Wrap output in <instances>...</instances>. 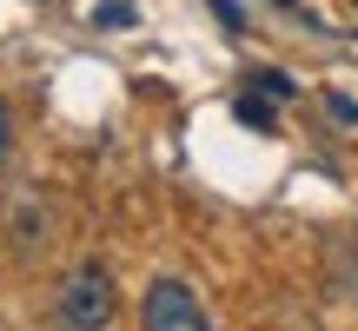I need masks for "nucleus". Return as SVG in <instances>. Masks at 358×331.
Listing matches in <instances>:
<instances>
[{
  "label": "nucleus",
  "instance_id": "nucleus-6",
  "mask_svg": "<svg viewBox=\"0 0 358 331\" xmlns=\"http://www.w3.org/2000/svg\"><path fill=\"white\" fill-rule=\"evenodd\" d=\"M213 13H219V20L232 27V34H239V27H245V13H239V0H213Z\"/></svg>",
  "mask_w": 358,
  "mask_h": 331
},
{
  "label": "nucleus",
  "instance_id": "nucleus-3",
  "mask_svg": "<svg viewBox=\"0 0 358 331\" xmlns=\"http://www.w3.org/2000/svg\"><path fill=\"white\" fill-rule=\"evenodd\" d=\"M133 20H140L133 0H100V7H93V27H106V34H120V27H133Z\"/></svg>",
  "mask_w": 358,
  "mask_h": 331
},
{
  "label": "nucleus",
  "instance_id": "nucleus-7",
  "mask_svg": "<svg viewBox=\"0 0 358 331\" xmlns=\"http://www.w3.org/2000/svg\"><path fill=\"white\" fill-rule=\"evenodd\" d=\"M7 146H13V119H7V106H0V159H7Z\"/></svg>",
  "mask_w": 358,
  "mask_h": 331
},
{
  "label": "nucleus",
  "instance_id": "nucleus-2",
  "mask_svg": "<svg viewBox=\"0 0 358 331\" xmlns=\"http://www.w3.org/2000/svg\"><path fill=\"white\" fill-rule=\"evenodd\" d=\"M140 325H146V331H213V318H206V305H199V292H192L186 279H153V285H146Z\"/></svg>",
  "mask_w": 358,
  "mask_h": 331
},
{
  "label": "nucleus",
  "instance_id": "nucleus-5",
  "mask_svg": "<svg viewBox=\"0 0 358 331\" xmlns=\"http://www.w3.org/2000/svg\"><path fill=\"white\" fill-rule=\"evenodd\" d=\"M252 87H259V93H272V100H292V93H299L285 73H252Z\"/></svg>",
  "mask_w": 358,
  "mask_h": 331
},
{
  "label": "nucleus",
  "instance_id": "nucleus-1",
  "mask_svg": "<svg viewBox=\"0 0 358 331\" xmlns=\"http://www.w3.org/2000/svg\"><path fill=\"white\" fill-rule=\"evenodd\" d=\"M113 311H120V292H113L106 265H73L60 279V325L66 331H106Z\"/></svg>",
  "mask_w": 358,
  "mask_h": 331
},
{
  "label": "nucleus",
  "instance_id": "nucleus-4",
  "mask_svg": "<svg viewBox=\"0 0 358 331\" xmlns=\"http://www.w3.org/2000/svg\"><path fill=\"white\" fill-rule=\"evenodd\" d=\"M232 113H239L245 126H266V133H272V106L259 100V93H239V106H232Z\"/></svg>",
  "mask_w": 358,
  "mask_h": 331
}]
</instances>
